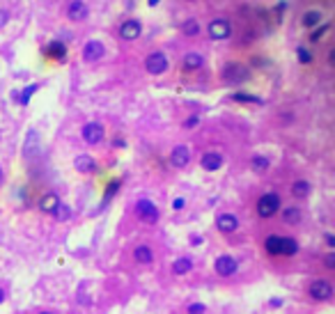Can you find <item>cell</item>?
I'll use <instances>...</instances> for the list:
<instances>
[{
  "label": "cell",
  "mask_w": 335,
  "mask_h": 314,
  "mask_svg": "<svg viewBox=\"0 0 335 314\" xmlns=\"http://www.w3.org/2000/svg\"><path fill=\"white\" fill-rule=\"evenodd\" d=\"M133 259L138 264H151L154 261V250L149 245H138V248H133Z\"/></svg>",
  "instance_id": "cell-22"
},
{
  "label": "cell",
  "mask_w": 335,
  "mask_h": 314,
  "mask_svg": "<svg viewBox=\"0 0 335 314\" xmlns=\"http://www.w3.org/2000/svg\"><path fill=\"white\" fill-rule=\"evenodd\" d=\"M39 314H53V312H39Z\"/></svg>",
  "instance_id": "cell-46"
},
{
  "label": "cell",
  "mask_w": 335,
  "mask_h": 314,
  "mask_svg": "<svg viewBox=\"0 0 335 314\" xmlns=\"http://www.w3.org/2000/svg\"><path fill=\"white\" fill-rule=\"evenodd\" d=\"M333 284L328 280H312L308 287V296L317 303H324V300H330L333 298Z\"/></svg>",
  "instance_id": "cell-4"
},
{
  "label": "cell",
  "mask_w": 335,
  "mask_h": 314,
  "mask_svg": "<svg viewBox=\"0 0 335 314\" xmlns=\"http://www.w3.org/2000/svg\"><path fill=\"white\" fill-rule=\"evenodd\" d=\"M280 218H282V222H285V225H298V222H301V218H303V213H301V209H298V206H285V209H282V213H280Z\"/></svg>",
  "instance_id": "cell-20"
},
{
  "label": "cell",
  "mask_w": 335,
  "mask_h": 314,
  "mask_svg": "<svg viewBox=\"0 0 335 314\" xmlns=\"http://www.w3.org/2000/svg\"><path fill=\"white\" fill-rule=\"evenodd\" d=\"M202 65H205V58H202L200 53H186L184 55V62H182L184 71H198Z\"/></svg>",
  "instance_id": "cell-21"
},
{
  "label": "cell",
  "mask_w": 335,
  "mask_h": 314,
  "mask_svg": "<svg viewBox=\"0 0 335 314\" xmlns=\"http://www.w3.org/2000/svg\"><path fill=\"white\" fill-rule=\"evenodd\" d=\"M207 33L214 42H225V39L232 37V21L230 19H214L207 26Z\"/></svg>",
  "instance_id": "cell-2"
},
{
  "label": "cell",
  "mask_w": 335,
  "mask_h": 314,
  "mask_svg": "<svg viewBox=\"0 0 335 314\" xmlns=\"http://www.w3.org/2000/svg\"><path fill=\"white\" fill-rule=\"evenodd\" d=\"M282 206V200L278 193H264L257 200V216L260 218H273Z\"/></svg>",
  "instance_id": "cell-1"
},
{
  "label": "cell",
  "mask_w": 335,
  "mask_h": 314,
  "mask_svg": "<svg viewBox=\"0 0 335 314\" xmlns=\"http://www.w3.org/2000/svg\"><path fill=\"white\" fill-rule=\"evenodd\" d=\"M191 163V149L186 145H177L170 152V165L173 168H177V170H182V168H186Z\"/></svg>",
  "instance_id": "cell-9"
},
{
  "label": "cell",
  "mask_w": 335,
  "mask_h": 314,
  "mask_svg": "<svg viewBox=\"0 0 335 314\" xmlns=\"http://www.w3.org/2000/svg\"><path fill=\"white\" fill-rule=\"evenodd\" d=\"M324 264H326L328 271H333V268H335V252H328V255L324 257Z\"/></svg>",
  "instance_id": "cell-35"
},
{
  "label": "cell",
  "mask_w": 335,
  "mask_h": 314,
  "mask_svg": "<svg viewBox=\"0 0 335 314\" xmlns=\"http://www.w3.org/2000/svg\"><path fill=\"white\" fill-rule=\"evenodd\" d=\"M294 255H298V241L294 236H282L280 257H294Z\"/></svg>",
  "instance_id": "cell-19"
},
{
  "label": "cell",
  "mask_w": 335,
  "mask_h": 314,
  "mask_svg": "<svg viewBox=\"0 0 335 314\" xmlns=\"http://www.w3.org/2000/svg\"><path fill=\"white\" fill-rule=\"evenodd\" d=\"M140 35H142V23L135 21V19L124 21V23H122V28H119V37L124 39V42H135Z\"/></svg>",
  "instance_id": "cell-8"
},
{
  "label": "cell",
  "mask_w": 335,
  "mask_h": 314,
  "mask_svg": "<svg viewBox=\"0 0 335 314\" xmlns=\"http://www.w3.org/2000/svg\"><path fill=\"white\" fill-rule=\"evenodd\" d=\"M328 30H330V26H328V23H321V28H319V30H314V33L310 35V42H312V44H317L319 39H321L326 33H328Z\"/></svg>",
  "instance_id": "cell-31"
},
{
  "label": "cell",
  "mask_w": 335,
  "mask_h": 314,
  "mask_svg": "<svg viewBox=\"0 0 335 314\" xmlns=\"http://www.w3.org/2000/svg\"><path fill=\"white\" fill-rule=\"evenodd\" d=\"M5 298H7V291L5 289H0V303H5Z\"/></svg>",
  "instance_id": "cell-42"
},
{
  "label": "cell",
  "mask_w": 335,
  "mask_h": 314,
  "mask_svg": "<svg viewBox=\"0 0 335 314\" xmlns=\"http://www.w3.org/2000/svg\"><path fill=\"white\" fill-rule=\"evenodd\" d=\"M198 122H200V117H198V115H193V117H189V119L184 122V129H193Z\"/></svg>",
  "instance_id": "cell-37"
},
{
  "label": "cell",
  "mask_w": 335,
  "mask_h": 314,
  "mask_svg": "<svg viewBox=\"0 0 335 314\" xmlns=\"http://www.w3.org/2000/svg\"><path fill=\"white\" fill-rule=\"evenodd\" d=\"M46 53H49L53 60H60V62H62V60L67 58V46H65V42H51L49 46H46Z\"/></svg>",
  "instance_id": "cell-24"
},
{
  "label": "cell",
  "mask_w": 335,
  "mask_h": 314,
  "mask_svg": "<svg viewBox=\"0 0 335 314\" xmlns=\"http://www.w3.org/2000/svg\"><path fill=\"white\" fill-rule=\"evenodd\" d=\"M292 195L296 197V200L308 197L310 195V184L305 181V179H298V181H294V184H292Z\"/></svg>",
  "instance_id": "cell-25"
},
{
  "label": "cell",
  "mask_w": 335,
  "mask_h": 314,
  "mask_svg": "<svg viewBox=\"0 0 335 314\" xmlns=\"http://www.w3.org/2000/svg\"><path fill=\"white\" fill-rule=\"evenodd\" d=\"M326 243H328L330 248H335V236H333V234H326Z\"/></svg>",
  "instance_id": "cell-40"
},
{
  "label": "cell",
  "mask_w": 335,
  "mask_h": 314,
  "mask_svg": "<svg viewBox=\"0 0 335 314\" xmlns=\"http://www.w3.org/2000/svg\"><path fill=\"white\" fill-rule=\"evenodd\" d=\"M250 168H253L257 174H264L266 170L271 168V163H269V158H266V156H260V154H257V156L250 158Z\"/></svg>",
  "instance_id": "cell-26"
},
{
  "label": "cell",
  "mask_w": 335,
  "mask_h": 314,
  "mask_svg": "<svg viewBox=\"0 0 335 314\" xmlns=\"http://www.w3.org/2000/svg\"><path fill=\"white\" fill-rule=\"evenodd\" d=\"M119 190V181H113V184L108 186V190H106V202L110 200V197H113V193H117Z\"/></svg>",
  "instance_id": "cell-36"
},
{
  "label": "cell",
  "mask_w": 335,
  "mask_h": 314,
  "mask_svg": "<svg viewBox=\"0 0 335 314\" xmlns=\"http://www.w3.org/2000/svg\"><path fill=\"white\" fill-rule=\"evenodd\" d=\"M53 216L58 218V220H69V216H71L69 206H67L65 202H60V204H58V209H55V211H53Z\"/></svg>",
  "instance_id": "cell-29"
},
{
  "label": "cell",
  "mask_w": 335,
  "mask_h": 314,
  "mask_svg": "<svg viewBox=\"0 0 335 314\" xmlns=\"http://www.w3.org/2000/svg\"><path fill=\"white\" fill-rule=\"evenodd\" d=\"M87 5L83 3V0H74L69 5V10H67V17H69V21H74V23H81V21H85L87 19Z\"/></svg>",
  "instance_id": "cell-15"
},
{
  "label": "cell",
  "mask_w": 335,
  "mask_h": 314,
  "mask_svg": "<svg viewBox=\"0 0 335 314\" xmlns=\"http://www.w3.org/2000/svg\"><path fill=\"white\" fill-rule=\"evenodd\" d=\"M103 53H106L103 44L99 42V39H90V42L85 44V49H83V60H85V62H97V60L103 58Z\"/></svg>",
  "instance_id": "cell-11"
},
{
  "label": "cell",
  "mask_w": 335,
  "mask_h": 314,
  "mask_svg": "<svg viewBox=\"0 0 335 314\" xmlns=\"http://www.w3.org/2000/svg\"><path fill=\"white\" fill-rule=\"evenodd\" d=\"M186 314H207V305L205 303H193V305H189Z\"/></svg>",
  "instance_id": "cell-33"
},
{
  "label": "cell",
  "mask_w": 335,
  "mask_h": 314,
  "mask_svg": "<svg viewBox=\"0 0 335 314\" xmlns=\"http://www.w3.org/2000/svg\"><path fill=\"white\" fill-rule=\"evenodd\" d=\"M42 142H39V136H37V131H28V138H26V145H23V156L26 158H33L35 154L42 149Z\"/></svg>",
  "instance_id": "cell-17"
},
{
  "label": "cell",
  "mask_w": 335,
  "mask_h": 314,
  "mask_svg": "<svg viewBox=\"0 0 335 314\" xmlns=\"http://www.w3.org/2000/svg\"><path fill=\"white\" fill-rule=\"evenodd\" d=\"M145 69L149 71L151 76H161L163 71L168 69V58L165 53H161V51H156V53H149L145 60Z\"/></svg>",
  "instance_id": "cell-6"
},
{
  "label": "cell",
  "mask_w": 335,
  "mask_h": 314,
  "mask_svg": "<svg viewBox=\"0 0 335 314\" xmlns=\"http://www.w3.org/2000/svg\"><path fill=\"white\" fill-rule=\"evenodd\" d=\"M133 211H135V216L140 218L142 222H147V225H154V222L158 220V209H156V204L151 200H138L135 202V206H133Z\"/></svg>",
  "instance_id": "cell-5"
},
{
  "label": "cell",
  "mask_w": 335,
  "mask_h": 314,
  "mask_svg": "<svg viewBox=\"0 0 335 314\" xmlns=\"http://www.w3.org/2000/svg\"><path fill=\"white\" fill-rule=\"evenodd\" d=\"M328 62H330V65H335V51H330V53H328Z\"/></svg>",
  "instance_id": "cell-43"
},
{
  "label": "cell",
  "mask_w": 335,
  "mask_h": 314,
  "mask_svg": "<svg viewBox=\"0 0 335 314\" xmlns=\"http://www.w3.org/2000/svg\"><path fill=\"white\" fill-rule=\"evenodd\" d=\"M216 227H218V232H223V234H232V232H237V227H239V218L234 216V213H221V216L216 218Z\"/></svg>",
  "instance_id": "cell-13"
},
{
  "label": "cell",
  "mask_w": 335,
  "mask_h": 314,
  "mask_svg": "<svg viewBox=\"0 0 335 314\" xmlns=\"http://www.w3.org/2000/svg\"><path fill=\"white\" fill-rule=\"evenodd\" d=\"M74 168L81 174H92V172H97V161L90 154H78L74 158Z\"/></svg>",
  "instance_id": "cell-14"
},
{
  "label": "cell",
  "mask_w": 335,
  "mask_h": 314,
  "mask_svg": "<svg viewBox=\"0 0 335 314\" xmlns=\"http://www.w3.org/2000/svg\"><path fill=\"white\" fill-rule=\"evenodd\" d=\"M83 140H85L87 145H99V142L103 140V126L99 124V122H87V124L83 126Z\"/></svg>",
  "instance_id": "cell-10"
},
{
  "label": "cell",
  "mask_w": 335,
  "mask_h": 314,
  "mask_svg": "<svg viewBox=\"0 0 335 314\" xmlns=\"http://www.w3.org/2000/svg\"><path fill=\"white\" fill-rule=\"evenodd\" d=\"M184 204H186L184 197H177V200L173 202V209H175V211H182V209H184Z\"/></svg>",
  "instance_id": "cell-38"
},
{
  "label": "cell",
  "mask_w": 335,
  "mask_h": 314,
  "mask_svg": "<svg viewBox=\"0 0 335 314\" xmlns=\"http://www.w3.org/2000/svg\"><path fill=\"white\" fill-rule=\"evenodd\" d=\"M3 179H5V174H3V168H0V184H3Z\"/></svg>",
  "instance_id": "cell-45"
},
{
  "label": "cell",
  "mask_w": 335,
  "mask_h": 314,
  "mask_svg": "<svg viewBox=\"0 0 335 314\" xmlns=\"http://www.w3.org/2000/svg\"><path fill=\"white\" fill-rule=\"evenodd\" d=\"M214 271H216L221 277H230L239 271V264L232 255H221L216 261H214Z\"/></svg>",
  "instance_id": "cell-7"
},
{
  "label": "cell",
  "mask_w": 335,
  "mask_h": 314,
  "mask_svg": "<svg viewBox=\"0 0 335 314\" xmlns=\"http://www.w3.org/2000/svg\"><path fill=\"white\" fill-rule=\"evenodd\" d=\"M223 163H225V158H223V154H218V152H207V154H202V158H200L202 170H207V172H216V170H221Z\"/></svg>",
  "instance_id": "cell-12"
},
{
  "label": "cell",
  "mask_w": 335,
  "mask_h": 314,
  "mask_svg": "<svg viewBox=\"0 0 335 314\" xmlns=\"http://www.w3.org/2000/svg\"><path fill=\"white\" fill-rule=\"evenodd\" d=\"M280 241H282L280 234H269V236L264 238L266 255H269V257H280Z\"/></svg>",
  "instance_id": "cell-18"
},
{
  "label": "cell",
  "mask_w": 335,
  "mask_h": 314,
  "mask_svg": "<svg viewBox=\"0 0 335 314\" xmlns=\"http://www.w3.org/2000/svg\"><path fill=\"white\" fill-rule=\"evenodd\" d=\"M7 21H10V14H7L5 10H0V26H5Z\"/></svg>",
  "instance_id": "cell-39"
},
{
  "label": "cell",
  "mask_w": 335,
  "mask_h": 314,
  "mask_svg": "<svg viewBox=\"0 0 335 314\" xmlns=\"http://www.w3.org/2000/svg\"><path fill=\"white\" fill-rule=\"evenodd\" d=\"M60 204V195L58 193H44L39 197V211L42 213H53Z\"/></svg>",
  "instance_id": "cell-16"
},
{
  "label": "cell",
  "mask_w": 335,
  "mask_h": 314,
  "mask_svg": "<svg viewBox=\"0 0 335 314\" xmlns=\"http://www.w3.org/2000/svg\"><path fill=\"white\" fill-rule=\"evenodd\" d=\"M319 21H321V14H319L317 10H310L303 14V26L305 28H317Z\"/></svg>",
  "instance_id": "cell-27"
},
{
  "label": "cell",
  "mask_w": 335,
  "mask_h": 314,
  "mask_svg": "<svg viewBox=\"0 0 335 314\" xmlns=\"http://www.w3.org/2000/svg\"><path fill=\"white\" fill-rule=\"evenodd\" d=\"M182 33L189 35V37H195V35L200 33V23L195 21V19H189V21H184V26H182Z\"/></svg>",
  "instance_id": "cell-28"
},
{
  "label": "cell",
  "mask_w": 335,
  "mask_h": 314,
  "mask_svg": "<svg viewBox=\"0 0 335 314\" xmlns=\"http://www.w3.org/2000/svg\"><path fill=\"white\" fill-rule=\"evenodd\" d=\"M223 83H227V85H239V83L248 81V69L243 65H237V62H230V65L223 67Z\"/></svg>",
  "instance_id": "cell-3"
},
{
  "label": "cell",
  "mask_w": 335,
  "mask_h": 314,
  "mask_svg": "<svg viewBox=\"0 0 335 314\" xmlns=\"http://www.w3.org/2000/svg\"><path fill=\"white\" fill-rule=\"evenodd\" d=\"M37 90H39V85H30V87H26V92L21 94V103H23V106H26V103L30 101V97H33V94L37 92Z\"/></svg>",
  "instance_id": "cell-34"
},
{
  "label": "cell",
  "mask_w": 335,
  "mask_h": 314,
  "mask_svg": "<svg viewBox=\"0 0 335 314\" xmlns=\"http://www.w3.org/2000/svg\"><path fill=\"white\" fill-rule=\"evenodd\" d=\"M147 3H149V5L154 7V5H158V3H161V0H147Z\"/></svg>",
  "instance_id": "cell-44"
},
{
  "label": "cell",
  "mask_w": 335,
  "mask_h": 314,
  "mask_svg": "<svg viewBox=\"0 0 335 314\" xmlns=\"http://www.w3.org/2000/svg\"><path fill=\"white\" fill-rule=\"evenodd\" d=\"M234 101H241V103H262L260 97H253V94H232Z\"/></svg>",
  "instance_id": "cell-30"
},
{
  "label": "cell",
  "mask_w": 335,
  "mask_h": 314,
  "mask_svg": "<svg viewBox=\"0 0 335 314\" xmlns=\"http://www.w3.org/2000/svg\"><path fill=\"white\" fill-rule=\"evenodd\" d=\"M191 268H193V259L191 257H179V259L173 261L175 275H186V273H191Z\"/></svg>",
  "instance_id": "cell-23"
},
{
  "label": "cell",
  "mask_w": 335,
  "mask_h": 314,
  "mask_svg": "<svg viewBox=\"0 0 335 314\" xmlns=\"http://www.w3.org/2000/svg\"><path fill=\"white\" fill-rule=\"evenodd\" d=\"M296 58H298V62H301V65H310V62H312V55H310V51L308 49H296Z\"/></svg>",
  "instance_id": "cell-32"
},
{
  "label": "cell",
  "mask_w": 335,
  "mask_h": 314,
  "mask_svg": "<svg viewBox=\"0 0 335 314\" xmlns=\"http://www.w3.org/2000/svg\"><path fill=\"white\" fill-rule=\"evenodd\" d=\"M282 305V298H271V307H280Z\"/></svg>",
  "instance_id": "cell-41"
}]
</instances>
